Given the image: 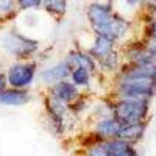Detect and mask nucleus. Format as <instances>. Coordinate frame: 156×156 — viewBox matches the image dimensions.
<instances>
[{"label": "nucleus", "instance_id": "obj_23", "mask_svg": "<svg viewBox=\"0 0 156 156\" xmlns=\"http://www.w3.org/2000/svg\"><path fill=\"white\" fill-rule=\"evenodd\" d=\"M144 11H145V14H144V16H145L144 20H145V22H148V20H156V9H154V8H145Z\"/></svg>", "mask_w": 156, "mask_h": 156}, {"label": "nucleus", "instance_id": "obj_19", "mask_svg": "<svg viewBox=\"0 0 156 156\" xmlns=\"http://www.w3.org/2000/svg\"><path fill=\"white\" fill-rule=\"evenodd\" d=\"M97 62V66L101 69V70H117L119 69V55H117V51H111V53H108L106 56H103L100 59L95 61Z\"/></svg>", "mask_w": 156, "mask_h": 156}, {"label": "nucleus", "instance_id": "obj_7", "mask_svg": "<svg viewBox=\"0 0 156 156\" xmlns=\"http://www.w3.org/2000/svg\"><path fill=\"white\" fill-rule=\"evenodd\" d=\"M50 92H51L50 95H53L55 98L66 103V105H70V103H73L80 97L78 86H75L72 81H67V80H61L55 83L53 86H50Z\"/></svg>", "mask_w": 156, "mask_h": 156}, {"label": "nucleus", "instance_id": "obj_6", "mask_svg": "<svg viewBox=\"0 0 156 156\" xmlns=\"http://www.w3.org/2000/svg\"><path fill=\"white\" fill-rule=\"evenodd\" d=\"M128 64H156V55L144 45V42H133L125 51Z\"/></svg>", "mask_w": 156, "mask_h": 156}, {"label": "nucleus", "instance_id": "obj_18", "mask_svg": "<svg viewBox=\"0 0 156 156\" xmlns=\"http://www.w3.org/2000/svg\"><path fill=\"white\" fill-rule=\"evenodd\" d=\"M19 12L17 0H0V22L11 20Z\"/></svg>", "mask_w": 156, "mask_h": 156}, {"label": "nucleus", "instance_id": "obj_2", "mask_svg": "<svg viewBox=\"0 0 156 156\" xmlns=\"http://www.w3.org/2000/svg\"><path fill=\"white\" fill-rule=\"evenodd\" d=\"M0 42H2V47L6 53L12 55L17 59H22V61H27V59L33 58L34 53L37 51V48H39L37 41L22 34L16 28L8 30L2 36V41Z\"/></svg>", "mask_w": 156, "mask_h": 156}, {"label": "nucleus", "instance_id": "obj_1", "mask_svg": "<svg viewBox=\"0 0 156 156\" xmlns=\"http://www.w3.org/2000/svg\"><path fill=\"white\" fill-rule=\"evenodd\" d=\"M117 100L150 101L156 94V80L140 76H117L115 83Z\"/></svg>", "mask_w": 156, "mask_h": 156}, {"label": "nucleus", "instance_id": "obj_24", "mask_svg": "<svg viewBox=\"0 0 156 156\" xmlns=\"http://www.w3.org/2000/svg\"><path fill=\"white\" fill-rule=\"evenodd\" d=\"M122 2L128 6H131V8H140L144 5V0H122Z\"/></svg>", "mask_w": 156, "mask_h": 156}, {"label": "nucleus", "instance_id": "obj_9", "mask_svg": "<svg viewBox=\"0 0 156 156\" xmlns=\"http://www.w3.org/2000/svg\"><path fill=\"white\" fill-rule=\"evenodd\" d=\"M30 100L31 95L27 89L6 87L3 92H0V105H5V106H22V105H27Z\"/></svg>", "mask_w": 156, "mask_h": 156}, {"label": "nucleus", "instance_id": "obj_21", "mask_svg": "<svg viewBox=\"0 0 156 156\" xmlns=\"http://www.w3.org/2000/svg\"><path fill=\"white\" fill-rule=\"evenodd\" d=\"M44 0H17L19 11H28V9H39L42 8Z\"/></svg>", "mask_w": 156, "mask_h": 156}, {"label": "nucleus", "instance_id": "obj_26", "mask_svg": "<svg viewBox=\"0 0 156 156\" xmlns=\"http://www.w3.org/2000/svg\"><path fill=\"white\" fill-rule=\"evenodd\" d=\"M145 8H154L156 9V0H148V2L144 5V9Z\"/></svg>", "mask_w": 156, "mask_h": 156}, {"label": "nucleus", "instance_id": "obj_22", "mask_svg": "<svg viewBox=\"0 0 156 156\" xmlns=\"http://www.w3.org/2000/svg\"><path fill=\"white\" fill-rule=\"evenodd\" d=\"M144 34H145V37L156 39V20H148V22H145Z\"/></svg>", "mask_w": 156, "mask_h": 156}, {"label": "nucleus", "instance_id": "obj_17", "mask_svg": "<svg viewBox=\"0 0 156 156\" xmlns=\"http://www.w3.org/2000/svg\"><path fill=\"white\" fill-rule=\"evenodd\" d=\"M90 75H92V72H90L89 69H86V67H75V69H72L69 78H70V81L78 87L80 86L81 87H89Z\"/></svg>", "mask_w": 156, "mask_h": 156}, {"label": "nucleus", "instance_id": "obj_13", "mask_svg": "<svg viewBox=\"0 0 156 156\" xmlns=\"http://www.w3.org/2000/svg\"><path fill=\"white\" fill-rule=\"evenodd\" d=\"M67 62H69V66L72 69L75 67H86L89 69L90 72H95L97 70V62L95 59L90 56L89 53H86V51H80V50H72L67 53L66 56Z\"/></svg>", "mask_w": 156, "mask_h": 156}, {"label": "nucleus", "instance_id": "obj_14", "mask_svg": "<svg viewBox=\"0 0 156 156\" xmlns=\"http://www.w3.org/2000/svg\"><path fill=\"white\" fill-rule=\"evenodd\" d=\"M145 129H147V120L145 122H137V123H128V125H122L120 126V131L119 136L120 139H125L128 142H137L144 137L145 134Z\"/></svg>", "mask_w": 156, "mask_h": 156}, {"label": "nucleus", "instance_id": "obj_10", "mask_svg": "<svg viewBox=\"0 0 156 156\" xmlns=\"http://www.w3.org/2000/svg\"><path fill=\"white\" fill-rule=\"evenodd\" d=\"M45 106H47L50 119L53 120V123L62 131L64 120H66V114H67V105L59 101L58 98H55L53 95H48L47 100H45Z\"/></svg>", "mask_w": 156, "mask_h": 156}, {"label": "nucleus", "instance_id": "obj_8", "mask_svg": "<svg viewBox=\"0 0 156 156\" xmlns=\"http://www.w3.org/2000/svg\"><path fill=\"white\" fill-rule=\"evenodd\" d=\"M120 126L122 123L115 119L114 115H108V117H103L100 119L94 128V134L101 139V140H108V139H114L119 136V131H120Z\"/></svg>", "mask_w": 156, "mask_h": 156}, {"label": "nucleus", "instance_id": "obj_27", "mask_svg": "<svg viewBox=\"0 0 156 156\" xmlns=\"http://www.w3.org/2000/svg\"><path fill=\"white\" fill-rule=\"evenodd\" d=\"M147 2H148V0H144V5H145V3H147ZM144 5H142V8H144Z\"/></svg>", "mask_w": 156, "mask_h": 156}, {"label": "nucleus", "instance_id": "obj_16", "mask_svg": "<svg viewBox=\"0 0 156 156\" xmlns=\"http://www.w3.org/2000/svg\"><path fill=\"white\" fill-rule=\"evenodd\" d=\"M42 9L51 17H64L67 12V0H44Z\"/></svg>", "mask_w": 156, "mask_h": 156}, {"label": "nucleus", "instance_id": "obj_5", "mask_svg": "<svg viewBox=\"0 0 156 156\" xmlns=\"http://www.w3.org/2000/svg\"><path fill=\"white\" fill-rule=\"evenodd\" d=\"M70 72H72V67L69 66L67 59H64L48 69H44L41 72V75H39V80L45 86H53L55 83H58L61 80H67L70 76Z\"/></svg>", "mask_w": 156, "mask_h": 156}, {"label": "nucleus", "instance_id": "obj_12", "mask_svg": "<svg viewBox=\"0 0 156 156\" xmlns=\"http://www.w3.org/2000/svg\"><path fill=\"white\" fill-rule=\"evenodd\" d=\"M123 76H140L156 80V64H126L119 72Z\"/></svg>", "mask_w": 156, "mask_h": 156}, {"label": "nucleus", "instance_id": "obj_11", "mask_svg": "<svg viewBox=\"0 0 156 156\" xmlns=\"http://www.w3.org/2000/svg\"><path fill=\"white\" fill-rule=\"evenodd\" d=\"M109 156H139L133 142H128L120 137H114L105 140Z\"/></svg>", "mask_w": 156, "mask_h": 156}, {"label": "nucleus", "instance_id": "obj_3", "mask_svg": "<svg viewBox=\"0 0 156 156\" xmlns=\"http://www.w3.org/2000/svg\"><path fill=\"white\" fill-rule=\"evenodd\" d=\"M150 111V101L117 100L112 105V115L122 125L145 122Z\"/></svg>", "mask_w": 156, "mask_h": 156}, {"label": "nucleus", "instance_id": "obj_25", "mask_svg": "<svg viewBox=\"0 0 156 156\" xmlns=\"http://www.w3.org/2000/svg\"><path fill=\"white\" fill-rule=\"evenodd\" d=\"M8 87V80H6V73H2L0 72V92H3V90Z\"/></svg>", "mask_w": 156, "mask_h": 156}, {"label": "nucleus", "instance_id": "obj_15", "mask_svg": "<svg viewBox=\"0 0 156 156\" xmlns=\"http://www.w3.org/2000/svg\"><path fill=\"white\" fill-rule=\"evenodd\" d=\"M114 41H111V39L105 37V36H100V34H95V41L92 44V47L89 48L87 53L92 56L95 61L106 56L108 53H111V51H114Z\"/></svg>", "mask_w": 156, "mask_h": 156}, {"label": "nucleus", "instance_id": "obj_20", "mask_svg": "<svg viewBox=\"0 0 156 156\" xmlns=\"http://www.w3.org/2000/svg\"><path fill=\"white\" fill-rule=\"evenodd\" d=\"M86 156H109L105 140H95L86 151Z\"/></svg>", "mask_w": 156, "mask_h": 156}, {"label": "nucleus", "instance_id": "obj_4", "mask_svg": "<svg viewBox=\"0 0 156 156\" xmlns=\"http://www.w3.org/2000/svg\"><path fill=\"white\" fill-rule=\"evenodd\" d=\"M36 69H37V64L34 61H20L9 66L6 70L8 86L17 87V89H27L34 81Z\"/></svg>", "mask_w": 156, "mask_h": 156}]
</instances>
